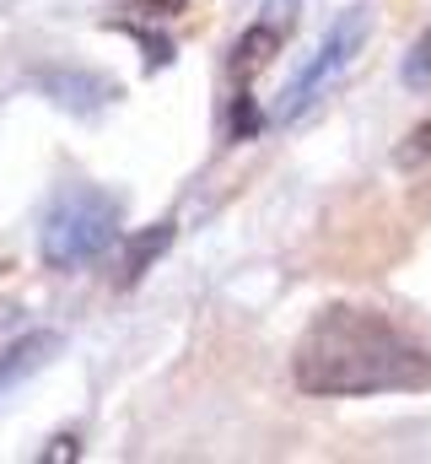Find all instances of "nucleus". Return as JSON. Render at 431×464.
Listing matches in <instances>:
<instances>
[{
    "label": "nucleus",
    "instance_id": "obj_1",
    "mask_svg": "<svg viewBox=\"0 0 431 464\" xmlns=\"http://www.w3.org/2000/svg\"><path fill=\"white\" fill-rule=\"evenodd\" d=\"M292 383L319 400L416 394V389H431V346L383 308L329 303L297 335Z\"/></svg>",
    "mask_w": 431,
    "mask_h": 464
},
{
    "label": "nucleus",
    "instance_id": "obj_2",
    "mask_svg": "<svg viewBox=\"0 0 431 464\" xmlns=\"http://www.w3.org/2000/svg\"><path fill=\"white\" fill-rule=\"evenodd\" d=\"M113 237H119V200L92 189V184H76L43 217V265L76 270V265L98 259Z\"/></svg>",
    "mask_w": 431,
    "mask_h": 464
},
{
    "label": "nucleus",
    "instance_id": "obj_3",
    "mask_svg": "<svg viewBox=\"0 0 431 464\" xmlns=\"http://www.w3.org/2000/svg\"><path fill=\"white\" fill-rule=\"evenodd\" d=\"M361 38H367V11H361V5H350V11H345V16H340L334 27H329V38L319 44L313 65H308V71H302V76L292 82V92H286L281 114H286V119L302 114V109H308V103L319 98L323 87H329V82H334V76H340V71L350 65V54L361 49Z\"/></svg>",
    "mask_w": 431,
    "mask_h": 464
},
{
    "label": "nucleus",
    "instance_id": "obj_4",
    "mask_svg": "<svg viewBox=\"0 0 431 464\" xmlns=\"http://www.w3.org/2000/svg\"><path fill=\"white\" fill-rule=\"evenodd\" d=\"M54 351H60V335H54V330H33V335H22L16 346L0 356V394H5L11 383H22L27 372H38Z\"/></svg>",
    "mask_w": 431,
    "mask_h": 464
},
{
    "label": "nucleus",
    "instance_id": "obj_5",
    "mask_svg": "<svg viewBox=\"0 0 431 464\" xmlns=\"http://www.w3.org/2000/svg\"><path fill=\"white\" fill-rule=\"evenodd\" d=\"M168 243H173V222H157V227H146L140 237H129L124 265H119V286H135V281L151 270V259L168 254Z\"/></svg>",
    "mask_w": 431,
    "mask_h": 464
},
{
    "label": "nucleus",
    "instance_id": "obj_6",
    "mask_svg": "<svg viewBox=\"0 0 431 464\" xmlns=\"http://www.w3.org/2000/svg\"><path fill=\"white\" fill-rule=\"evenodd\" d=\"M270 49H281V33H275V27H254V33L237 44V60H232V71L243 76V87L254 82V71H264V65H270Z\"/></svg>",
    "mask_w": 431,
    "mask_h": 464
},
{
    "label": "nucleus",
    "instance_id": "obj_7",
    "mask_svg": "<svg viewBox=\"0 0 431 464\" xmlns=\"http://www.w3.org/2000/svg\"><path fill=\"white\" fill-rule=\"evenodd\" d=\"M405 82H410V87H431V33L410 49V60H405Z\"/></svg>",
    "mask_w": 431,
    "mask_h": 464
},
{
    "label": "nucleus",
    "instance_id": "obj_8",
    "mask_svg": "<svg viewBox=\"0 0 431 464\" xmlns=\"http://www.w3.org/2000/svg\"><path fill=\"white\" fill-rule=\"evenodd\" d=\"M426 157H431V119L416 124V130L405 135V146H399V162H405V168H410V162H426Z\"/></svg>",
    "mask_w": 431,
    "mask_h": 464
},
{
    "label": "nucleus",
    "instance_id": "obj_9",
    "mask_svg": "<svg viewBox=\"0 0 431 464\" xmlns=\"http://www.w3.org/2000/svg\"><path fill=\"white\" fill-rule=\"evenodd\" d=\"M135 5H140L146 16H178V11H184L189 0H135Z\"/></svg>",
    "mask_w": 431,
    "mask_h": 464
},
{
    "label": "nucleus",
    "instance_id": "obj_10",
    "mask_svg": "<svg viewBox=\"0 0 431 464\" xmlns=\"http://www.w3.org/2000/svg\"><path fill=\"white\" fill-rule=\"evenodd\" d=\"M43 459L54 464V459H76V438H60V449H49Z\"/></svg>",
    "mask_w": 431,
    "mask_h": 464
}]
</instances>
